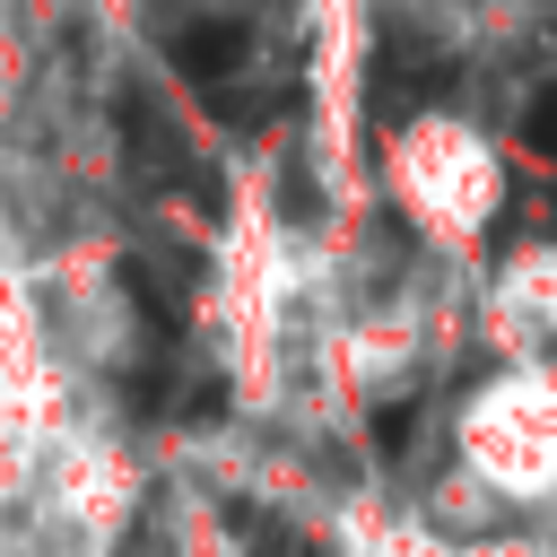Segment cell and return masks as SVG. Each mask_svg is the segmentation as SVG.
<instances>
[{
    "mask_svg": "<svg viewBox=\"0 0 557 557\" xmlns=\"http://www.w3.org/2000/svg\"><path fill=\"white\" fill-rule=\"evenodd\" d=\"M383 200H392V226L426 252V261H479L496 218H505V148L479 113L461 104H418L392 122L383 157Z\"/></svg>",
    "mask_w": 557,
    "mask_h": 557,
    "instance_id": "1",
    "label": "cell"
},
{
    "mask_svg": "<svg viewBox=\"0 0 557 557\" xmlns=\"http://www.w3.org/2000/svg\"><path fill=\"white\" fill-rule=\"evenodd\" d=\"M453 487L505 513H557V366H487L453 400Z\"/></svg>",
    "mask_w": 557,
    "mask_h": 557,
    "instance_id": "2",
    "label": "cell"
},
{
    "mask_svg": "<svg viewBox=\"0 0 557 557\" xmlns=\"http://www.w3.org/2000/svg\"><path fill=\"white\" fill-rule=\"evenodd\" d=\"M470 313H479L496 366H557V235H531V244L496 252Z\"/></svg>",
    "mask_w": 557,
    "mask_h": 557,
    "instance_id": "3",
    "label": "cell"
},
{
    "mask_svg": "<svg viewBox=\"0 0 557 557\" xmlns=\"http://www.w3.org/2000/svg\"><path fill=\"white\" fill-rule=\"evenodd\" d=\"M400 557H557V548H548V540H531V531H453V540L409 531V540H400Z\"/></svg>",
    "mask_w": 557,
    "mask_h": 557,
    "instance_id": "4",
    "label": "cell"
}]
</instances>
